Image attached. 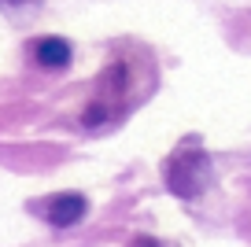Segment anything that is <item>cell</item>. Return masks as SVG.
I'll list each match as a JSON object with an SVG mask.
<instances>
[{
    "label": "cell",
    "mask_w": 251,
    "mask_h": 247,
    "mask_svg": "<svg viewBox=\"0 0 251 247\" xmlns=\"http://www.w3.org/2000/svg\"><path fill=\"white\" fill-rule=\"evenodd\" d=\"M133 247H163L159 240H151V236H141V240H133Z\"/></svg>",
    "instance_id": "4"
},
{
    "label": "cell",
    "mask_w": 251,
    "mask_h": 247,
    "mask_svg": "<svg viewBox=\"0 0 251 247\" xmlns=\"http://www.w3.org/2000/svg\"><path fill=\"white\" fill-rule=\"evenodd\" d=\"M4 8H23V4H41V0H0Z\"/></svg>",
    "instance_id": "5"
},
{
    "label": "cell",
    "mask_w": 251,
    "mask_h": 247,
    "mask_svg": "<svg viewBox=\"0 0 251 247\" xmlns=\"http://www.w3.org/2000/svg\"><path fill=\"white\" fill-rule=\"evenodd\" d=\"M163 181L174 196L181 199H196L211 185V159L203 151H177L163 162Z\"/></svg>",
    "instance_id": "1"
},
{
    "label": "cell",
    "mask_w": 251,
    "mask_h": 247,
    "mask_svg": "<svg viewBox=\"0 0 251 247\" xmlns=\"http://www.w3.org/2000/svg\"><path fill=\"white\" fill-rule=\"evenodd\" d=\"M71 45L63 37H41L37 45H33V59H37V67L45 70H63V67H71Z\"/></svg>",
    "instance_id": "3"
},
{
    "label": "cell",
    "mask_w": 251,
    "mask_h": 247,
    "mask_svg": "<svg viewBox=\"0 0 251 247\" xmlns=\"http://www.w3.org/2000/svg\"><path fill=\"white\" fill-rule=\"evenodd\" d=\"M85 214H89V203H85V196H78V192H59V196H52V199L45 203V218L52 225H59V229L78 225Z\"/></svg>",
    "instance_id": "2"
}]
</instances>
